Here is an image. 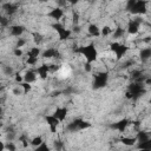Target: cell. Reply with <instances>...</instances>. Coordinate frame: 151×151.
I'll list each match as a JSON object with an SVG mask.
<instances>
[{
  "mask_svg": "<svg viewBox=\"0 0 151 151\" xmlns=\"http://www.w3.org/2000/svg\"><path fill=\"white\" fill-rule=\"evenodd\" d=\"M74 52L78 54H81L85 58V60L91 64L98 59V54H99L94 42H90L88 45H85V46H78L77 48H74Z\"/></svg>",
  "mask_w": 151,
  "mask_h": 151,
  "instance_id": "obj_1",
  "label": "cell"
},
{
  "mask_svg": "<svg viewBox=\"0 0 151 151\" xmlns=\"http://www.w3.org/2000/svg\"><path fill=\"white\" fill-rule=\"evenodd\" d=\"M125 9L132 15H144L147 13L146 0H127Z\"/></svg>",
  "mask_w": 151,
  "mask_h": 151,
  "instance_id": "obj_2",
  "label": "cell"
},
{
  "mask_svg": "<svg viewBox=\"0 0 151 151\" xmlns=\"http://www.w3.org/2000/svg\"><path fill=\"white\" fill-rule=\"evenodd\" d=\"M145 87L144 84L140 81H132L129 86H127V91L125 93V97L127 99H132V100H137L139 99L144 93H145Z\"/></svg>",
  "mask_w": 151,
  "mask_h": 151,
  "instance_id": "obj_3",
  "label": "cell"
},
{
  "mask_svg": "<svg viewBox=\"0 0 151 151\" xmlns=\"http://www.w3.org/2000/svg\"><path fill=\"white\" fill-rule=\"evenodd\" d=\"M109 47H110V51L114 53L116 60H118V61L122 60L123 57H125V54H126L127 51H129V47H127L125 44H120V42H118V41L111 42V44L109 45Z\"/></svg>",
  "mask_w": 151,
  "mask_h": 151,
  "instance_id": "obj_4",
  "label": "cell"
},
{
  "mask_svg": "<svg viewBox=\"0 0 151 151\" xmlns=\"http://www.w3.org/2000/svg\"><path fill=\"white\" fill-rule=\"evenodd\" d=\"M52 27H53V29L58 33V37H59V40H61V41H64V40H68L70 38H71V35H72V29H68V28H66L63 24H60L59 21H55L54 24H52Z\"/></svg>",
  "mask_w": 151,
  "mask_h": 151,
  "instance_id": "obj_5",
  "label": "cell"
},
{
  "mask_svg": "<svg viewBox=\"0 0 151 151\" xmlns=\"http://www.w3.org/2000/svg\"><path fill=\"white\" fill-rule=\"evenodd\" d=\"M107 81H109V73L107 72H99V73H96L93 76V83H92V87L94 90H99V88H103L107 85Z\"/></svg>",
  "mask_w": 151,
  "mask_h": 151,
  "instance_id": "obj_6",
  "label": "cell"
},
{
  "mask_svg": "<svg viewBox=\"0 0 151 151\" xmlns=\"http://www.w3.org/2000/svg\"><path fill=\"white\" fill-rule=\"evenodd\" d=\"M143 22V19L137 15L134 19H131L129 22H127V26H126V33H129L130 35H134L139 32V27H140V24Z\"/></svg>",
  "mask_w": 151,
  "mask_h": 151,
  "instance_id": "obj_7",
  "label": "cell"
},
{
  "mask_svg": "<svg viewBox=\"0 0 151 151\" xmlns=\"http://www.w3.org/2000/svg\"><path fill=\"white\" fill-rule=\"evenodd\" d=\"M130 124H131V120H129L127 118H123V119H120V120L111 124L110 127L113 129V130H116V131H118V132H122L123 133V132L126 131V129H127V126Z\"/></svg>",
  "mask_w": 151,
  "mask_h": 151,
  "instance_id": "obj_8",
  "label": "cell"
},
{
  "mask_svg": "<svg viewBox=\"0 0 151 151\" xmlns=\"http://www.w3.org/2000/svg\"><path fill=\"white\" fill-rule=\"evenodd\" d=\"M45 120L47 122L48 126H50V130H51V133H57V129L59 126V124L61 123L54 114H47L45 117Z\"/></svg>",
  "mask_w": 151,
  "mask_h": 151,
  "instance_id": "obj_9",
  "label": "cell"
},
{
  "mask_svg": "<svg viewBox=\"0 0 151 151\" xmlns=\"http://www.w3.org/2000/svg\"><path fill=\"white\" fill-rule=\"evenodd\" d=\"M35 71H37L38 77L41 80H46L47 77H48V73L51 72V68H50V65L48 64H41L40 66H38L35 68Z\"/></svg>",
  "mask_w": 151,
  "mask_h": 151,
  "instance_id": "obj_10",
  "label": "cell"
},
{
  "mask_svg": "<svg viewBox=\"0 0 151 151\" xmlns=\"http://www.w3.org/2000/svg\"><path fill=\"white\" fill-rule=\"evenodd\" d=\"M47 17L48 18H51V19H53L54 21H60V19L64 17V11H63V8L61 7H54V8H52L48 13H47Z\"/></svg>",
  "mask_w": 151,
  "mask_h": 151,
  "instance_id": "obj_11",
  "label": "cell"
},
{
  "mask_svg": "<svg viewBox=\"0 0 151 151\" xmlns=\"http://www.w3.org/2000/svg\"><path fill=\"white\" fill-rule=\"evenodd\" d=\"M25 31H26V28L22 25H12V26H9V34L12 37H15V38H20L24 34Z\"/></svg>",
  "mask_w": 151,
  "mask_h": 151,
  "instance_id": "obj_12",
  "label": "cell"
},
{
  "mask_svg": "<svg viewBox=\"0 0 151 151\" xmlns=\"http://www.w3.org/2000/svg\"><path fill=\"white\" fill-rule=\"evenodd\" d=\"M41 57L45 59H51V58H60V52L54 48V47H48L47 50L42 51Z\"/></svg>",
  "mask_w": 151,
  "mask_h": 151,
  "instance_id": "obj_13",
  "label": "cell"
},
{
  "mask_svg": "<svg viewBox=\"0 0 151 151\" xmlns=\"http://www.w3.org/2000/svg\"><path fill=\"white\" fill-rule=\"evenodd\" d=\"M2 9H4V12H5L8 17H11V15H13L14 13H17L18 6L14 5V4H12V2H6V4L2 5Z\"/></svg>",
  "mask_w": 151,
  "mask_h": 151,
  "instance_id": "obj_14",
  "label": "cell"
},
{
  "mask_svg": "<svg viewBox=\"0 0 151 151\" xmlns=\"http://www.w3.org/2000/svg\"><path fill=\"white\" fill-rule=\"evenodd\" d=\"M67 112H68V110H67V107H57L55 110H54V112H53V114L60 120V122H64L65 119H66V117H67Z\"/></svg>",
  "mask_w": 151,
  "mask_h": 151,
  "instance_id": "obj_15",
  "label": "cell"
},
{
  "mask_svg": "<svg viewBox=\"0 0 151 151\" xmlns=\"http://www.w3.org/2000/svg\"><path fill=\"white\" fill-rule=\"evenodd\" d=\"M87 33H88V35H91V37H93V38L101 37V34H100V28H99L98 25H96V24H90V25L87 26Z\"/></svg>",
  "mask_w": 151,
  "mask_h": 151,
  "instance_id": "obj_16",
  "label": "cell"
},
{
  "mask_svg": "<svg viewBox=\"0 0 151 151\" xmlns=\"http://www.w3.org/2000/svg\"><path fill=\"white\" fill-rule=\"evenodd\" d=\"M37 77H38V74H37L35 70H27L24 74V81H27V83L32 84L37 80Z\"/></svg>",
  "mask_w": 151,
  "mask_h": 151,
  "instance_id": "obj_17",
  "label": "cell"
},
{
  "mask_svg": "<svg viewBox=\"0 0 151 151\" xmlns=\"http://www.w3.org/2000/svg\"><path fill=\"white\" fill-rule=\"evenodd\" d=\"M139 59L142 63H146L147 60H150L151 59V47L142 48L139 52Z\"/></svg>",
  "mask_w": 151,
  "mask_h": 151,
  "instance_id": "obj_18",
  "label": "cell"
},
{
  "mask_svg": "<svg viewBox=\"0 0 151 151\" xmlns=\"http://www.w3.org/2000/svg\"><path fill=\"white\" fill-rule=\"evenodd\" d=\"M120 143L125 146H133L137 144V137H126V136H123L120 137Z\"/></svg>",
  "mask_w": 151,
  "mask_h": 151,
  "instance_id": "obj_19",
  "label": "cell"
},
{
  "mask_svg": "<svg viewBox=\"0 0 151 151\" xmlns=\"http://www.w3.org/2000/svg\"><path fill=\"white\" fill-rule=\"evenodd\" d=\"M125 33H126V28H124V27H120V26H118V27H116L114 29H113V32H112V38L113 39H122L124 35H125Z\"/></svg>",
  "mask_w": 151,
  "mask_h": 151,
  "instance_id": "obj_20",
  "label": "cell"
},
{
  "mask_svg": "<svg viewBox=\"0 0 151 151\" xmlns=\"http://www.w3.org/2000/svg\"><path fill=\"white\" fill-rule=\"evenodd\" d=\"M41 53H42V51H41V48L39 47V46H34V47H31L28 51H27V57H37V58H39L40 55H41Z\"/></svg>",
  "mask_w": 151,
  "mask_h": 151,
  "instance_id": "obj_21",
  "label": "cell"
},
{
  "mask_svg": "<svg viewBox=\"0 0 151 151\" xmlns=\"http://www.w3.org/2000/svg\"><path fill=\"white\" fill-rule=\"evenodd\" d=\"M66 130L68 132H77V131H80L79 130V125H78V118L73 119L71 123H68L66 125Z\"/></svg>",
  "mask_w": 151,
  "mask_h": 151,
  "instance_id": "obj_22",
  "label": "cell"
},
{
  "mask_svg": "<svg viewBox=\"0 0 151 151\" xmlns=\"http://www.w3.org/2000/svg\"><path fill=\"white\" fill-rule=\"evenodd\" d=\"M137 149H139V150H151V137L145 142L137 143Z\"/></svg>",
  "mask_w": 151,
  "mask_h": 151,
  "instance_id": "obj_23",
  "label": "cell"
},
{
  "mask_svg": "<svg viewBox=\"0 0 151 151\" xmlns=\"http://www.w3.org/2000/svg\"><path fill=\"white\" fill-rule=\"evenodd\" d=\"M18 86L22 90V93H24V94H27V93L31 92V90H32V85H31V83H27V81H22V83L18 84Z\"/></svg>",
  "mask_w": 151,
  "mask_h": 151,
  "instance_id": "obj_24",
  "label": "cell"
},
{
  "mask_svg": "<svg viewBox=\"0 0 151 151\" xmlns=\"http://www.w3.org/2000/svg\"><path fill=\"white\" fill-rule=\"evenodd\" d=\"M136 137H137V143H140V142H145V140H147V139L150 138L149 133H147V132H145V131H138Z\"/></svg>",
  "mask_w": 151,
  "mask_h": 151,
  "instance_id": "obj_25",
  "label": "cell"
},
{
  "mask_svg": "<svg viewBox=\"0 0 151 151\" xmlns=\"http://www.w3.org/2000/svg\"><path fill=\"white\" fill-rule=\"evenodd\" d=\"M78 125H79V130H85V129L91 127V123L87 120H84L81 118H78Z\"/></svg>",
  "mask_w": 151,
  "mask_h": 151,
  "instance_id": "obj_26",
  "label": "cell"
},
{
  "mask_svg": "<svg viewBox=\"0 0 151 151\" xmlns=\"http://www.w3.org/2000/svg\"><path fill=\"white\" fill-rule=\"evenodd\" d=\"M42 142H44V140H42V137H41V136H35L34 138L31 139V145L35 149V147H38Z\"/></svg>",
  "mask_w": 151,
  "mask_h": 151,
  "instance_id": "obj_27",
  "label": "cell"
},
{
  "mask_svg": "<svg viewBox=\"0 0 151 151\" xmlns=\"http://www.w3.org/2000/svg\"><path fill=\"white\" fill-rule=\"evenodd\" d=\"M112 32H113V29L110 27V26H104L103 28H100V34H101V37H109V35H111L112 34Z\"/></svg>",
  "mask_w": 151,
  "mask_h": 151,
  "instance_id": "obj_28",
  "label": "cell"
},
{
  "mask_svg": "<svg viewBox=\"0 0 151 151\" xmlns=\"http://www.w3.org/2000/svg\"><path fill=\"white\" fill-rule=\"evenodd\" d=\"M33 41H34V44H35L37 46H40L41 42L44 41V37H42L40 33H34V34H33Z\"/></svg>",
  "mask_w": 151,
  "mask_h": 151,
  "instance_id": "obj_29",
  "label": "cell"
},
{
  "mask_svg": "<svg viewBox=\"0 0 151 151\" xmlns=\"http://www.w3.org/2000/svg\"><path fill=\"white\" fill-rule=\"evenodd\" d=\"M26 42H27V40L20 37V38H18V40H17V44H15V47H19V48H21V47H24V46L26 45Z\"/></svg>",
  "mask_w": 151,
  "mask_h": 151,
  "instance_id": "obj_30",
  "label": "cell"
},
{
  "mask_svg": "<svg viewBox=\"0 0 151 151\" xmlns=\"http://www.w3.org/2000/svg\"><path fill=\"white\" fill-rule=\"evenodd\" d=\"M38 59L39 58H37V57H27V59H26V64L27 65H35L37 63H38Z\"/></svg>",
  "mask_w": 151,
  "mask_h": 151,
  "instance_id": "obj_31",
  "label": "cell"
},
{
  "mask_svg": "<svg viewBox=\"0 0 151 151\" xmlns=\"http://www.w3.org/2000/svg\"><path fill=\"white\" fill-rule=\"evenodd\" d=\"M50 149H51V147H50L45 142H42L38 147H35V150H37V151H41V150H44V151H48Z\"/></svg>",
  "mask_w": 151,
  "mask_h": 151,
  "instance_id": "obj_32",
  "label": "cell"
},
{
  "mask_svg": "<svg viewBox=\"0 0 151 151\" xmlns=\"http://www.w3.org/2000/svg\"><path fill=\"white\" fill-rule=\"evenodd\" d=\"M5 150H9V151H15L17 150V146L13 144V142L12 140H9L6 145H5Z\"/></svg>",
  "mask_w": 151,
  "mask_h": 151,
  "instance_id": "obj_33",
  "label": "cell"
},
{
  "mask_svg": "<svg viewBox=\"0 0 151 151\" xmlns=\"http://www.w3.org/2000/svg\"><path fill=\"white\" fill-rule=\"evenodd\" d=\"M79 22V14L77 12H73L72 14V25H78Z\"/></svg>",
  "mask_w": 151,
  "mask_h": 151,
  "instance_id": "obj_34",
  "label": "cell"
},
{
  "mask_svg": "<svg viewBox=\"0 0 151 151\" xmlns=\"http://www.w3.org/2000/svg\"><path fill=\"white\" fill-rule=\"evenodd\" d=\"M13 54H14L15 57H22V55H24V52H22L21 48H19V47H14V50H13Z\"/></svg>",
  "mask_w": 151,
  "mask_h": 151,
  "instance_id": "obj_35",
  "label": "cell"
},
{
  "mask_svg": "<svg viewBox=\"0 0 151 151\" xmlns=\"http://www.w3.org/2000/svg\"><path fill=\"white\" fill-rule=\"evenodd\" d=\"M19 139H20V142L22 143V146H24V147H27L28 144H31V142H28V139H27L25 136H21Z\"/></svg>",
  "mask_w": 151,
  "mask_h": 151,
  "instance_id": "obj_36",
  "label": "cell"
},
{
  "mask_svg": "<svg viewBox=\"0 0 151 151\" xmlns=\"http://www.w3.org/2000/svg\"><path fill=\"white\" fill-rule=\"evenodd\" d=\"M15 76H14V80L18 83V84H20V83H22L24 81V76H21V74H19V73H14Z\"/></svg>",
  "mask_w": 151,
  "mask_h": 151,
  "instance_id": "obj_37",
  "label": "cell"
},
{
  "mask_svg": "<svg viewBox=\"0 0 151 151\" xmlns=\"http://www.w3.org/2000/svg\"><path fill=\"white\" fill-rule=\"evenodd\" d=\"M0 21H1V26H2V27H6L7 25H9V19H7V18H5V17H2V18L0 19Z\"/></svg>",
  "mask_w": 151,
  "mask_h": 151,
  "instance_id": "obj_38",
  "label": "cell"
},
{
  "mask_svg": "<svg viewBox=\"0 0 151 151\" xmlns=\"http://www.w3.org/2000/svg\"><path fill=\"white\" fill-rule=\"evenodd\" d=\"M63 147H64V145H63V143H61L60 140H54V149L61 150Z\"/></svg>",
  "mask_w": 151,
  "mask_h": 151,
  "instance_id": "obj_39",
  "label": "cell"
},
{
  "mask_svg": "<svg viewBox=\"0 0 151 151\" xmlns=\"http://www.w3.org/2000/svg\"><path fill=\"white\" fill-rule=\"evenodd\" d=\"M91 65H92V64H91V63H87V61L84 64V70H85V72H91V71H92V66H91Z\"/></svg>",
  "mask_w": 151,
  "mask_h": 151,
  "instance_id": "obj_40",
  "label": "cell"
},
{
  "mask_svg": "<svg viewBox=\"0 0 151 151\" xmlns=\"http://www.w3.org/2000/svg\"><path fill=\"white\" fill-rule=\"evenodd\" d=\"M4 71H5L6 74H13V73H14L13 70H12V67H9V66H5V67H4Z\"/></svg>",
  "mask_w": 151,
  "mask_h": 151,
  "instance_id": "obj_41",
  "label": "cell"
},
{
  "mask_svg": "<svg viewBox=\"0 0 151 151\" xmlns=\"http://www.w3.org/2000/svg\"><path fill=\"white\" fill-rule=\"evenodd\" d=\"M80 31H81V28H80V26L79 25H73V29H72V32L73 33H80Z\"/></svg>",
  "mask_w": 151,
  "mask_h": 151,
  "instance_id": "obj_42",
  "label": "cell"
},
{
  "mask_svg": "<svg viewBox=\"0 0 151 151\" xmlns=\"http://www.w3.org/2000/svg\"><path fill=\"white\" fill-rule=\"evenodd\" d=\"M144 85H147V86H151V78L146 77L145 80H144Z\"/></svg>",
  "mask_w": 151,
  "mask_h": 151,
  "instance_id": "obj_43",
  "label": "cell"
},
{
  "mask_svg": "<svg viewBox=\"0 0 151 151\" xmlns=\"http://www.w3.org/2000/svg\"><path fill=\"white\" fill-rule=\"evenodd\" d=\"M67 1V4H70L71 6H74V5H77L78 2H79V0H66Z\"/></svg>",
  "mask_w": 151,
  "mask_h": 151,
  "instance_id": "obj_44",
  "label": "cell"
},
{
  "mask_svg": "<svg viewBox=\"0 0 151 151\" xmlns=\"http://www.w3.org/2000/svg\"><path fill=\"white\" fill-rule=\"evenodd\" d=\"M50 0H38V2H40V4H46V2H48Z\"/></svg>",
  "mask_w": 151,
  "mask_h": 151,
  "instance_id": "obj_45",
  "label": "cell"
}]
</instances>
